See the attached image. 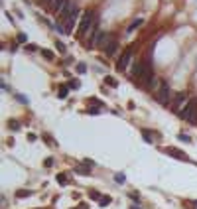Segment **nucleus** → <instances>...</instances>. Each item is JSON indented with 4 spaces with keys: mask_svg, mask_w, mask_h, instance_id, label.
I'll use <instances>...</instances> for the list:
<instances>
[{
    "mask_svg": "<svg viewBox=\"0 0 197 209\" xmlns=\"http://www.w3.org/2000/svg\"><path fill=\"white\" fill-rule=\"evenodd\" d=\"M69 87H71V89H77L79 83H77V81H71V83H69Z\"/></svg>",
    "mask_w": 197,
    "mask_h": 209,
    "instance_id": "nucleus-27",
    "label": "nucleus"
},
{
    "mask_svg": "<svg viewBox=\"0 0 197 209\" xmlns=\"http://www.w3.org/2000/svg\"><path fill=\"white\" fill-rule=\"evenodd\" d=\"M108 203H111V197H108V195H103V197H100V207H107Z\"/></svg>",
    "mask_w": 197,
    "mask_h": 209,
    "instance_id": "nucleus-13",
    "label": "nucleus"
},
{
    "mask_svg": "<svg viewBox=\"0 0 197 209\" xmlns=\"http://www.w3.org/2000/svg\"><path fill=\"white\" fill-rule=\"evenodd\" d=\"M104 37H107V34H104L103 30H97L95 36H93V40H91V45H93V48H100L103 41H104Z\"/></svg>",
    "mask_w": 197,
    "mask_h": 209,
    "instance_id": "nucleus-7",
    "label": "nucleus"
},
{
    "mask_svg": "<svg viewBox=\"0 0 197 209\" xmlns=\"http://www.w3.org/2000/svg\"><path fill=\"white\" fill-rule=\"evenodd\" d=\"M65 4H67V0H53V12H57V14H59V12H61V8H63L65 6Z\"/></svg>",
    "mask_w": 197,
    "mask_h": 209,
    "instance_id": "nucleus-9",
    "label": "nucleus"
},
{
    "mask_svg": "<svg viewBox=\"0 0 197 209\" xmlns=\"http://www.w3.org/2000/svg\"><path fill=\"white\" fill-rule=\"evenodd\" d=\"M75 172H77V174H83V175H89V170L83 168V166H77V168H75Z\"/></svg>",
    "mask_w": 197,
    "mask_h": 209,
    "instance_id": "nucleus-14",
    "label": "nucleus"
},
{
    "mask_svg": "<svg viewBox=\"0 0 197 209\" xmlns=\"http://www.w3.org/2000/svg\"><path fill=\"white\" fill-rule=\"evenodd\" d=\"M114 179H116L118 183H122V182H124V175H122V174H116V178H114Z\"/></svg>",
    "mask_w": 197,
    "mask_h": 209,
    "instance_id": "nucleus-23",
    "label": "nucleus"
},
{
    "mask_svg": "<svg viewBox=\"0 0 197 209\" xmlns=\"http://www.w3.org/2000/svg\"><path fill=\"white\" fill-rule=\"evenodd\" d=\"M91 26H93V10H85V14L81 16V22H79V36H85Z\"/></svg>",
    "mask_w": 197,
    "mask_h": 209,
    "instance_id": "nucleus-4",
    "label": "nucleus"
},
{
    "mask_svg": "<svg viewBox=\"0 0 197 209\" xmlns=\"http://www.w3.org/2000/svg\"><path fill=\"white\" fill-rule=\"evenodd\" d=\"M138 79H140L144 85H148V87L154 85L152 79H156V77H154V69H152V63H150V61H144V63H142L140 73H138Z\"/></svg>",
    "mask_w": 197,
    "mask_h": 209,
    "instance_id": "nucleus-2",
    "label": "nucleus"
},
{
    "mask_svg": "<svg viewBox=\"0 0 197 209\" xmlns=\"http://www.w3.org/2000/svg\"><path fill=\"white\" fill-rule=\"evenodd\" d=\"M179 138H181V140H185V142H191V138H189L187 134H179Z\"/></svg>",
    "mask_w": 197,
    "mask_h": 209,
    "instance_id": "nucleus-26",
    "label": "nucleus"
},
{
    "mask_svg": "<svg viewBox=\"0 0 197 209\" xmlns=\"http://www.w3.org/2000/svg\"><path fill=\"white\" fill-rule=\"evenodd\" d=\"M130 61H132V49H126V51L120 55L118 63H116V69H118L120 73H124V71L128 69V65H130Z\"/></svg>",
    "mask_w": 197,
    "mask_h": 209,
    "instance_id": "nucleus-5",
    "label": "nucleus"
},
{
    "mask_svg": "<svg viewBox=\"0 0 197 209\" xmlns=\"http://www.w3.org/2000/svg\"><path fill=\"white\" fill-rule=\"evenodd\" d=\"M41 53H44V57H47V59H53V53H51V51H47V49H44Z\"/></svg>",
    "mask_w": 197,
    "mask_h": 209,
    "instance_id": "nucleus-21",
    "label": "nucleus"
},
{
    "mask_svg": "<svg viewBox=\"0 0 197 209\" xmlns=\"http://www.w3.org/2000/svg\"><path fill=\"white\" fill-rule=\"evenodd\" d=\"M170 97H171V89L167 85V81H162L160 83V89L156 91V101L160 104H167L170 103Z\"/></svg>",
    "mask_w": 197,
    "mask_h": 209,
    "instance_id": "nucleus-3",
    "label": "nucleus"
},
{
    "mask_svg": "<svg viewBox=\"0 0 197 209\" xmlns=\"http://www.w3.org/2000/svg\"><path fill=\"white\" fill-rule=\"evenodd\" d=\"M77 71H79V73H85V71H87V67H85L83 63H79V65H77Z\"/></svg>",
    "mask_w": 197,
    "mask_h": 209,
    "instance_id": "nucleus-22",
    "label": "nucleus"
},
{
    "mask_svg": "<svg viewBox=\"0 0 197 209\" xmlns=\"http://www.w3.org/2000/svg\"><path fill=\"white\" fill-rule=\"evenodd\" d=\"M107 85H111V87H116L118 83H116V81H114L112 77H107Z\"/></svg>",
    "mask_w": 197,
    "mask_h": 209,
    "instance_id": "nucleus-19",
    "label": "nucleus"
},
{
    "mask_svg": "<svg viewBox=\"0 0 197 209\" xmlns=\"http://www.w3.org/2000/svg\"><path fill=\"white\" fill-rule=\"evenodd\" d=\"M57 182H59L61 186H65V183H69V178H67V175H63V174H59V175H57Z\"/></svg>",
    "mask_w": 197,
    "mask_h": 209,
    "instance_id": "nucleus-12",
    "label": "nucleus"
},
{
    "mask_svg": "<svg viewBox=\"0 0 197 209\" xmlns=\"http://www.w3.org/2000/svg\"><path fill=\"white\" fill-rule=\"evenodd\" d=\"M55 48H57V51H59V53H65V45L61 44V41H57V44H55Z\"/></svg>",
    "mask_w": 197,
    "mask_h": 209,
    "instance_id": "nucleus-17",
    "label": "nucleus"
},
{
    "mask_svg": "<svg viewBox=\"0 0 197 209\" xmlns=\"http://www.w3.org/2000/svg\"><path fill=\"white\" fill-rule=\"evenodd\" d=\"M44 164H45V168H49V166H53V160H51V158H47V160H45Z\"/></svg>",
    "mask_w": 197,
    "mask_h": 209,
    "instance_id": "nucleus-25",
    "label": "nucleus"
},
{
    "mask_svg": "<svg viewBox=\"0 0 197 209\" xmlns=\"http://www.w3.org/2000/svg\"><path fill=\"white\" fill-rule=\"evenodd\" d=\"M142 22H144V20H142V18H136V20H134V22L130 24V26H128V30H126V34H132V32H134V30H136V28H140V26H142Z\"/></svg>",
    "mask_w": 197,
    "mask_h": 209,
    "instance_id": "nucleus-8",
    "label": "nucleus"
},
{
    "mask_svg": "<svg viewBox=\"0 0 197 209\" xmlns=\"http://www.w3.org/2000/svg\"><path fill=\"white\" fill-rule=\"evenodd\" d=\"M179 116H181L183 120H187V122H191V124H197V99H189V101L185 103V107L181 108Z\"/></svg>",
    "mask_w": 197,
    "mask_h": 209,
    "instance_id": "nucleus-1",
    "label": "nucleus"
},
{
    "mask_svg": "<svg viewBox=\"0 0 197 209\" xmlns=\"http://www.w3.org/2000/svg\"><path fill=\"white\" fill-rule=\"evenodd\" d=\"M32 195V190H20V191H16V197L18 199H26V197H30Z\"/></svg>",
    "mask_w": 197,
    "mask_h": 209,
    "instance_id": "nucleus-10",
    "label": "nucleus"
},
{
    "mask_svg": "<svg viewBox=\"0 0 197 209\" xmlns=\"http://www.w3.org/2000/svg\"><path fill=\"white\" fill-rule=\"evenodd\" d=\"M8 124H10V130H18V128H20V124H18V122H14V120H10Z\"/></svg>",
    "mask_w": 197,
    "mask_h": 209,
    "instance_id": "nucleus-18",
    "label": "nucleus"
},
{
    "mask_svg": "<svg viewBox=\"0 0 197 209\" xmlns=\"http://www.w3.org/2000/svg\"><path fill=\"white\" fill-rule=\"evenodd\" d=\"M142 136H144V138L148 140V142H154V134H152L150 130H142Z\"/></svg>",
    "mask_w": 197,
    "mask_h": 209,
    "instance_id": "nucleus-11",
    "label": "nucleus"
},
{
    "mask_svg": "<svg viewBox=\"0 0 197 209\" xmlns=\"http://www.w3.org/2000/svg\"><path fill=\"white\" fill-rule=\"evenodd\" d=\"M130 209H140V207H136V205H134V207H130Z\"/></svg>",
    "mask_w": 197,
    "mask_h": 209,
    "instance_id": "nucleus-29",
    "label": "nucleus"
},
{
    "mask_svg": "<svg viewBox=\"0 0 197 209\" xmlns=\"http://www.w3.org/2000/svg\"><path fill=\"white\" fill-rule=\"evenodd\" d=\"M40 4L44 8H47V6H53V0H40Z\"/></svg>",
    "mask_w": 197,
    "mask_h": 209,
    "instance_id": "nucleus-16",
    "label": "nucleus"
},
{
    "mask_svg": "<svg viewBox=\"0 0 197 209\" xmlns=\"http://www.w3.org/2000/svg\"><path fill=\"white\" fill-rule=\"evenodd\" d=\"M89 195H91V197H93V199H99V201H100V197H103V195H100L99 191H91Z\"/></svg>",
    "mask_w": 197,
    "mask_h": 209,
    "instance_id": "nucleus-20",
    "label": "nucleus"
},
{
    "mask_svg": "<svg viewBox=\"0 0 197 209\" xmlns=\"http://www.w3.org/2000/svg\"><path fill=\"white\" fill-rule=\"evenodd\" d=\"M166 154H170V156L178 158V160H181V162H187V160H189V158H187V154L183 152V150H179V148H174V146H170V148H166Z\"/></svg>",
    "mask_w": 197,
    "mask_h": 209,
    "instance_id": "nucleus-6",
    "label": "nucleus"
},
{
    "mask_svg": "<svg viewBox=\"0 0 197 209\" xmlns=\"http://www.w3.org/2000/svg\"><path fill=\"white\" fill-rule=\"evenodd\" d=\"M16 99H18L20 103H28V101H26V97H24V95H16Z\"/></svg>",
    "mask_w": 197,
    "mask_h": 209,
    "instance_id": "nucleus-24",
    "label": "nucleus"
},
{
    "mask_svg": "<svg viewBox=\"0 0 197 209\" xmlns=\"http://www.w3.org/2000/svg\"><path fill=\"white\" fill-rule=\"evenodd\" d=\"M26 49H30V51H33V49H36V45H33V44H28V45H26Z\"/></svg>",
    "mask_w": 197,
    "mask_h": 209,
    "instance_id": "nucleus-28",
    "label": "nucleus"
},
{
    "mask_svg": "<svg viewBox=\"0 0 197 209\" xmlns=\"http://www.w3.org/2000/svg\"><path fill=\"white\" fill-rule=\"evenodd\" d=\"M67 93H69V89H67V87H61V89H59V97H61V99H65Z\"/></svg>",
    "mask_w": 197,
    "mask_h": 209,
    "instance_id": "nucleus-15",
    "label": "nucleus"
}]
</instances>
